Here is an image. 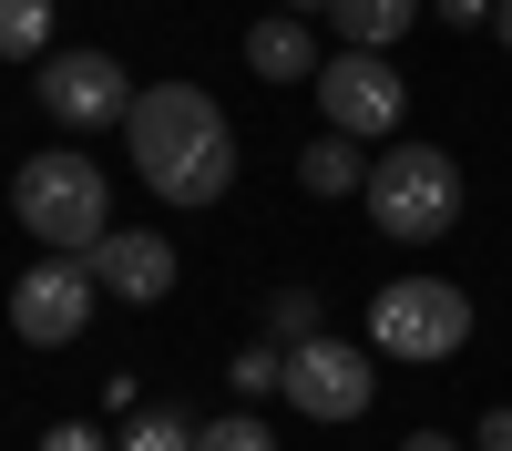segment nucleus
<instances>
[{"label": "nucleus", "instance_id": "4", "mask_svg": "<svg viewBox=\"0 0 512 451\" xmlns=\"http://www.w3.org/2000/svg\"><path fill=\"white\" fill-rule=\"evenodd\" d=\"M461 339H472V298H461L451 277H390L369 298V349L379 359L441 369V359H461Z\"/></svg>", "mask_w": 512, "mask_h": 451}, {"label": "nucleus", "instance_id": "9", "mask_svg": "<svg viewBox=\"0 0 512 451\" xmlns=\"http://www.w3.org/2000/svg\"><path fill=\"white\" fill-rule=\"evenodd\" d=\"M93 287L123 298V308H154L164 287H175V246H164L154 226H113V236L93 246Z\"/></svg>", "mask_w": 512, "mask_h": 451}, {"label": "nucleus", "instance_id": "20", "mask_svg": "<svg viewBox=\"0 0 512 451\" xmlns=\"http://www.w3.org/2000/svg\"><path fill=\"white\" fill-rule=\"evenodd\" d=\"M441 11H451V21H492L502 0H441Z\"/></svg>", "mask_w": 512, "mask_h": 451}, {"label": "nucleus", "instance_id": "15", "mask_svg": "<svg viewBox=\"0 0 512 451\" xmlns=\"http://www.w3.org/2000/svg\"><path fill=\"white\" fill-rule=\"evenodd\" d=\"M226 380H236V400H277V390H287V349H277V339L236 349V359H226Z\"/></svg>", "mask_w": 512, "mask_h": 451}, {"label": "nucleus", "instance_id": "19", "mask_svg": "<svg viewBox=\"0 0 512 451\" xmlns=\"http://www.w3.org/2000/svg\"><path fill=\"white\" fill-rule=\"evenodd\" d=\"M482 451H512V410H482V431H472Z\"/></svg>", "mask_w": 512, "mask_h": 451}, {"label": "nucleus", "instance_id": "18", "mask_svg": "<svg viewBox=\"0 0 512 451\" xmlns=\"http://www.w3.org/2000/svg\"><path fill=\"white\" fill-rule=\"evenodd\" d=\"M41 451H113L93 421H52V431H41Z\"/></svg>", "mask_w": 512, "mask_h": 451}, {"label": "nucleus", "instance_id": "8", "mask_svg": "<svg viewBox=\"0 0 512 451\" xmlns=\"http://www.w3.org/2000/svg\"><path fill=\"white\" fill-rule=\"evenodd\" d=\"M41 113H52L62 134H103V123L134 113V82H123L113 52H52L41 62Z\"/></svg>", "mask_w": 512, "mask_h": 451}, {"label": "nucleus", "instance_id": "12", "mask_svg": "<svg viewBox=\"0 0 512 451\" xmlns=\"http://www.w3.org/2000/svg\"><path fill=\"white\" fill-rule=\"evenodd\" d=\"M297 185H308V195H369V154L349 134H318L308 154H297Z\"/></svg>", "mask_w": 512, "mask_h": 451}, {"label": "nucleus", "instance_id": "22", "mask_svg": "<svg viewBox=\"0 0 512 451\" xmlns=\"http://www.w3.org/2000/svg\"><path fill=\"white\" fill-rule=\"evenodd\" d=\"M492 41H502V52H512V0H502V11H492Z\"/></svg>", "mask_w": 512, "mask_h": 451}, {"label": "nucleus", "instance_id": "13", "mask_svg": "<svg viewBox=\"0 0 512 451\" xmlns=\"http://www.w3.org/2000/svg\"><path fill=\"white\" fill-rule=\"evenodd\" d=\"M52 0H0V62H52Z\"/></svg>", "mask_w": 512, "mask_h": 451}, {"label": "nucleus", "instance_id": "16", "mask_svg": "<svg viewBox=\"0 0 512 451\" xmlns=\"http://www.w3.org/2000/svg\"><path fill=\"white\" fill-rule=\"evenodd\" d=\"M113 451H195V421H185V410H134Z\"/></svg>", "mask_w": 512, "mask_h": 451}, {"label": "nucleus", "instance_id": "3", "mask_svg": "<svg viewBox=\"0 0 512 451\" xmlns=\"http://www.w3.org/2000/svg\"><path fill=\"white\" fill-rule=\"evenodd\" d=\"M369 226L390 246H431L461 226V164L441 144H390L369 164Z\"/></svg>", "mask_w": 512, "mask_h": 451}, {"label": "nucleus", "instance_id": "5", "mask_svg": "<svg viewBox=\"0 0 512 451\" xmlns=\"http://www.w3.org/2000/svg\"><path fill=\"white\" fill-rule=\"evenodd\" d=\"M318 113H328V134H349V144L400 134L410 82H400V62H390V52H328V72H318Z\"/></svg>", "mask_w": 512, "mask_h": 451}, {"label": "nucleus", "instance_id": "23", "mask_svg": "<svg viewBox=\"0 0 512 451\" xmlns=\"http://www.w3.org/2000/svg\"><path fill=\"white\" fill-rule=\"evenodd\" d=\"M277 11H297V21H308V11H328V0H277Z\"/></svg>", "mask_w": 512, "mask_h": 451}, {"label": "nucleus", "instance_id": "21", "mask_svg": "<svg viewBox=\"0 0 512 451\" xmlns=\"http://www.w3.org/2000/svg\"><path fill=\"white\" fill-rule=\"evenodd\" d=\"M400 451H461V441H451V431H410Z\"/></svg>", "mask_w": 512, "mask_h": 451}, {"label": "nucleus", "instance_id": "1", "mask_svg": "<svg viewBox=\"0 0 512 451\" xmlns=\"http://www.w3.org/2000/svg\"><path fill=\"white\" fill-rule=\"evenodd\" d=\"M123 154H134L144 195L164 205H216L236 185V123L205 82H144L123 113Z\"/></svg>", "mask_w": 512, "mask_h": 451}, {"label": "nucleus", "instance_id": "6", "mask_svg": "<svg viewBox=\"0 0 512 451\" xmlns=\"http://www.w3.org/2000/svg\"><path fill=\"white\" fill-rule=\"evenodd\" d=\"M379 400V359L349 349V339H308L287 349V410H308V421H359Z\"/></svg>", "mask_w": 512, "mask_h": 451}, {"label": "nucleus", "instance_id": "10", "mask_svg": "<svg viewBox=\"0 0 512 451\" xmlns=\"http://www.w3.org/2000/svg\"><path fill=\"white\" fill-rule=\"evenodd\" d=\"M246 72H256V82H318L328 52H318V31L297 21V11H267V21L246 31Z\"/></svg>", "mask_w": 512, "mask_h": 451}, {"label": "nucleus", "instance_id": "7", "mask_svg": "<svg viewBox=\"0 0 512 451\" xmlns=\"http://www.w3.org/2000/svg\"><path fill=\"white\" fill-rule=\"evenodd\" d=\"M93 257H41L31 277H11V328L31 349H62V339H82V318H93Z\"/></svg>", "mask_w": 512, "mask_h": 451}, {"label": "nucleus", "instance_id": "2", "mask_svg": "<svg viewBox=\"0 0 512 451\" xmlns=\"http://www.w3.org/2000/svg\"><path fill=\"white\" fill-rule=\"evenodd\" d=\"M11 216L41 236V257H93V246L113 236V175L93 154L52 144V154H31L11 175Z\"/></svg>", "mask_w": 512, "mask_h": 451}, {"label": "nucleus", "instance_id": "11", "mask_svg": "<svg viewBox=\"0 0 512 451\" xmlns=\"http://www.w3.org/2000/svg\"><path fill=\"white\" fill-rule=\"evenodd\" d=\"M410 21H420V0H328V31L349 41V52H390Z\"/></svg>", "mask_w": 512, "mask_h": 451}, {"label": "nucleus", "instance_id": "17", "mask_svg": "<svg viewBox=\"0 0 512 451\" xmlns=\"http://www.w3.org/2000/svg\"><path fill=\"white\" fill-rule=\"evenodd\" d=\"M195 451H277V431L256 421V410H226V421H205V431H195Z\"/></svg>", "mask_w": 512, "mask_h": 451}, {"label": "nucleus", "instance_id": "14", "mask_svg": "<svg viewBox=\"0 0 512 451\" xmlns=\"http://www.w3.org/2000/svg\"><path fill=\"white\" fill-rule=\"evenodd\" d=\"M267 339H277V349L328 339V328H318V287H277V298H267Z\"/></svg>", "mask_w": 512, "mask_h": 451}]
</instances>
